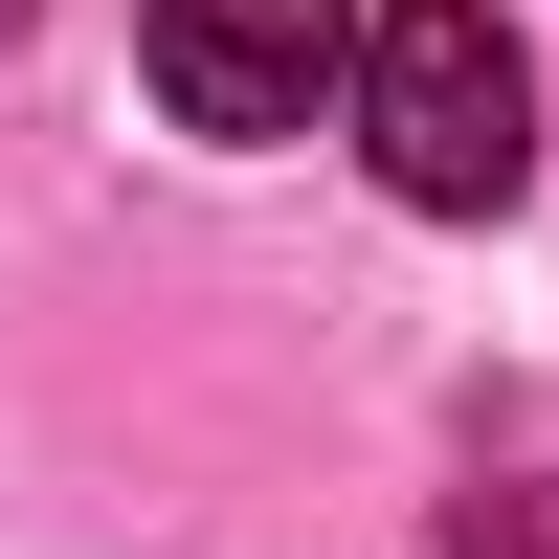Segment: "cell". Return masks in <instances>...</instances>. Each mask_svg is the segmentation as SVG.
I'll return each instance as SVG.
<instances>
[{
  "instance_id": "6da1fadb",
  "label": "cell",
  "mask_w": 559,
  "mask_h": 559,
  "mask_svg": "<svg viewBox=\"0 0 559 559\" xmlns=\"http://www.w3.org/2000/svg\"><path fill=\"white\" fill-rule=\"evenodd\" d=\"M358 157H381V202L492 224L537 179V45L492 23V0H381V45H358Z\"/></svg>"
},
{
  "instance_id": "7a4b0ae2",
  "label": "cell",
  "mask_w": 559,
  "mask_h": 559,
  "mask_svg": "<svg viewBox=\"0 0 559 559\" xmlns=\"http://www.w3.org/2000/svg\"><path fill=\"white\" fill-rule=\"evenodd\" d=\"M358 0H157V112L179 134H313L358 90Z\"/></svg>"
},
{
  "instance_id": "3957f363",
  "label": "cell",
  "mask_w": 559,
  "mask_h": 559,
  "mask_svg": "<svg viewBox=\"0 0 559 559\" xmlns=\"http://www.w3.org/2000/svg\"><path fill=\"white\" fill-rule=\"evenodd\" d=\"M448 559H559V492H537V471H492V492H448Z\"/></svg>"
},
{
  "instance_id": "277c9868",
  "label": "cell",
  "mask_w": 559,
  "mask_h": 559,
  "mask_svg": "<svg viewBox=\"0 0 559 559\" xmlns=\"http://www.w3.org/2000/svg\"><path fill=\"white\" fill-rule=\"evenodd\" d=\"M0 45H23V0H0Z\"/></svg>"
}]
</instances>
